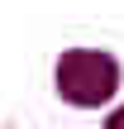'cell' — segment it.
<instances>
[{
	"label": "cell",
	"mask_w": 124,
	"mask_h": 129,
	"mask_svg": "<svg viewBox=\"0 0 124 129\" xmlns=\"http://www.w3.org/2000/svg\"><path fill=\"white\" fill-rule=\"evenodd\" d=\"M119 86V67L110 53H96V48H72L62 53L57 62V91L62 101L72 105H105Z\"/></svg>",
	"instance_id": "6da1fadb"
}]
</instances>
